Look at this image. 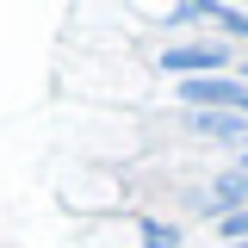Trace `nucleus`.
<instances>
[{"instance_id":"nucleus-4","label":"nucleus","mask_w":248,"mask_h":248,"mask_svg":"<svg viewBox=\"0 0 248 248\" xmlns=\"http://www.w3.org/2000/svg\"><path fill=\"white\" fill-rule=\"evenodd\" d=\"M192 19H211V6H199V0H180V6H168V25H192Z\"/></svg>"},{"instance_id":"nucleus-3","label":"nucleus","mask_w":248,"mask_h":248,"mask_svg":"<svg viewBox=\"0 0 248 248\" xmlns=\"http://www.w3.org/2000/svg\"><path fill=\"white\" fill-rule=\"evenodd\" d=\"M211 230H217V242H230V248H248V211H230V217H217Z\"/></svg>"},{"instance_id":"nucleus-5","label":"nucleus","mask_w":248,"mask_h":248,"mask_svg":"<svg viewBox=\"0 0 248 248\" xmlns=\"http://www.w3.org/2000/svg\"><path fill=\"white\" fill-rule=\"evenodd\" d=\"M149 248H180V230H168V223H149Z\"/></svg>"},{"instance_id":"nucleus-1","label":"nucleus","mask_w":248,"mask_h":248,"mask_svg":"<svg viewBox=\"0 0 248 248\" xmlns=\"http://www.w3.org/2000/svg\"><path fill=\"white\" fill-rule=\"evenodd\" d=\"M161 68H168V75H180V81L223 75V68H230V44H211V37H186V44H168V50H161Z\"/></svg>"},{"instance_id":"nucleus-6","label":"nucleus","mask_w":248,"mask_h":248,"mask_svg":"<svg viewBox=\"0 0 248 248\" xmlns=\"http://www.w3.org/2000/svg\"><path fill=\"white\" fill-rule=\"evenodd\" d=\"M242 81H248V62H242Z\"/></svg>"},{"instance_id":"nucleus-2","label":"nucleus","mask_w":248,"mask_h":248,"mask_svg":"<svg viewBox=\"0 0 248 248\" xmlns=\"http://www.w3.org/2000/svg\"><path fill=\"white\" fill-rule=\"evenodd\" d=\"M186 130L217 137V143H248V118H236V112H186Z\"/></svg>"}]
</instances>
